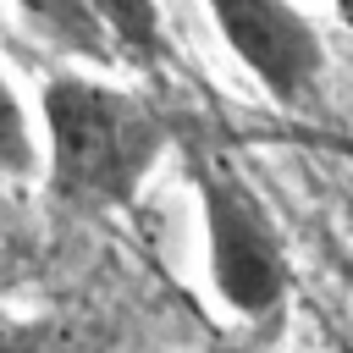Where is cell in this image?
Masks as SVG:
<instances>
[{"label":"cell","mask_w":353,"mask_h":353,"mask_svg":"<svg viewBox=\"0 0 353 353\" xmlns=\"http://www.w3.org/2000/svg\"><path fill=\"white\" fill-rule=\"evenodd\" d=\"M276 331H281V325H237V331H226L210 353H265V347L276 342Z\"/></svg>","instance_id":"cell-7"},{"label":"cell","mask_w":353,"mask_h":353,"mask_svg":"<svg viewBox=\"0 0 353 353\" xmlns=\"http://www.w3.org/2000/svg\"><path fill=\"white\" fill-rule=\"evenodd\" d=\"M44 165V138L22 105V94L11 88V77L0 72V176H33Z\"/></svg>","instance_id":"cell-5"},{"label":"cell","mask_w":353,"mask_h":353,"mask_svg":"<svg viewBox=\"0 0 353 353\" xmlns=\"http://www.w3.org/2000/svg\"><path fill=\"white\" fill-rule=\"evenodd\" d=\"M347 221H353V204H347Z\"/></svg>","instance_id":"cell-8"},{"label":"cell","mask_w":353,"mask_h":353,"mask_svg":"<svg viewBox=\"0 0 353 353\" xmlns=\"http://www.w3.org/2000/svg\"><path fill=\"white\" fill-rule=\"evenodd\" d=\"M39 138L50 199L83 215H116L138 204L160 154L176 143V116L143 88L66 66L39 88Z\"/></svg>","instance_id":"cell-1"},{"label":"cell","mask_w":353,"mask_h":353,"mask_svg":"<svg viewBox=\"0 0 353 353\" xmlns=\"http://www.w3.org/2000/svg\"><path fill=\"white\" fill-rule=\"evenodd\" d=\"M182 160L204 221V265L215 298L237 314V325H281L292 292V259L270 204L259 199L248 171H237L215 143L188 138Z\"/></svg>","instance_id":"cell-2"},{"label":"cell","mask_w":353,"mask_h":353,"mask_svg":"<svg viewBox=\"0 0 353 353\" xmlns=\"http://www.w3.org/2000/svg\"><path fill=\"white\" fill-rule=\"evenodd\" d=\"M232 61L287 110L309 105L325 77V39L292 0H204Z\"/></svg>","instance_id":"cell-4"},{"label":"cell","mask_w":353,"mask_h":353,"mask_svg":"<svg viewBox=\"0 0 353 353\" xmlns=\"http://www.w3.org/2000/svg\"><path fill=\"white\" fill-rule=\"evenodd\" d=\"M0 353H66V325L55 314H0Z\"/></svg>","instance_id":"cell-6"},{"label":"cell","mask_w":353,"mask_h":353,"mask_svg":"<svg viewBox=\"0 0 353 353\" xmlns=\"http://www.w3.org/2000/svg\"><path fill=\"white\" fill-rule=\"evenodd\" d=\"M28 28L88 72H171V39L154 0H17Z\"/></svg>","instance_id":"cell-3"}]
</instances>
